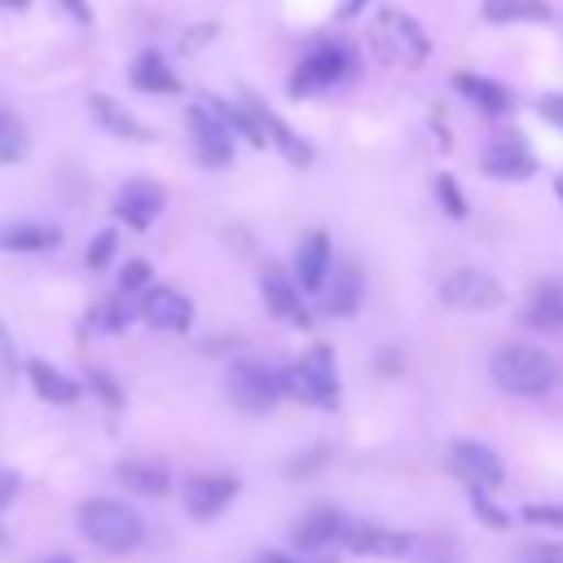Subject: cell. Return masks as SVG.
Instances as JSON below:
<instances>
[{
  "mask_svg": "<svg viewBox=\"0 0 563 563\" xmlns=\"http://www.w3.org/2000/svg\"><path fill=\"white\" fill-rule=\"evenodd\" d=\"M79 532L92 545H101L106 554H128V550L141 545L145 523H141V515L132 506H123L114 497H88L79 506Z\"/></svg>",
  "mask_w": 563,
  "mask_h": 563,
  "instance_id": "1",
  "label": "cell"
},
{
  "mask_svg": "<svg viewBox=\"0 0 563 563\" xmlns=\"http://www.w3.org/2000/svg\"><path fill=\"white\" fill-rule=\"evenodd\" d=\"M493 378L510 396H545L554 387V361L532 343H506L493 352Z\"/></svg>",
  "mask_w": 563,
  "mask_h": 563,
  "instance_id": "2",
  "label": "cell"
},
{
  "mask_svg": "<svg viewBox=\"0 0 563 563\" xmlns=\"http://www.w3.org/2000/svg\"><path fill=\"white\" fill-rule=\"evenodd\" d=\"M282 383L295 400L317 405V409H334L339 400V374H334V352L325 343H312L290 369H282Z\"/></svg>",
  "mask_w": 563,
  "mask_h": 563,
  "instance_id": "3",
  "label": "cell"
},
{
  "mask_svg": "<svg viewBox=\"0 0 563 563\" xmlns=\"http://www.w3.org/2000/svg\"><path fill=\"white\" fill-rule=\"evenodd\" d=\"M224 391L242 413H268L286 391V383H282V369H268L260 361H238L224 374Z\"/></svg>",
  "mask_w": 563,
  "mask_h": 563,
  "instance_id": "4",
  "label": "cell"
},
{
  "mask_svg": "<svg viewBox=\"0 0 563 563\" xmlns=\"http://www.w3.org/2000/svg\"><path fill=\"white\" fill-rule=\"evenodd\" d=\"M440 299L457 312H493L506 303V286L484 268H457L440 282Z\"/></svg>",
  "mask_w": 563,
  "mask_h": 563,
  "instance_id": "5",
  "label": "cell"
},
{
  "mask_svg": "<svg viewBox=\"0 0 563 563\" xmlns=\"http://www.w3.org/2000/svg\"><path fill=\"white\" fill-rule=\"evenodd\" d=\"M185 123H189V141H194V154L202 167H229L233 163V132L211 106H189Z\"/></svg>",
  "mask_w": 563,
  "mask_h": 563,
  "instance_id": "6",
  "label": "cell"
},
{
  "mask_svg": "<svg viewBox=\"0 0 563 563\" xmlns=\"http://www.w3.org/2000/svg\"><path fill=\"white\" fill-rule=\"evenodd\" d=\"M347 75V53L339 44H317L295 70H290V97H312L321 88H334Z\"/></svg>",
  "mask_w": 563,
  "mask_h": 563,
  "instance_id": "7",
  "label": "cell"
},
{
  "mask_svg": "<svg viewBox=\"0 0 563 563\" xmlns=\"http://www.w3.org/2000/svg\"><path fill=\"white\" fill-rule=\"evenodd\" d=\"M449 466H453V475L466 484V488H501V479H506V471H501V457L493 453V449H484V444H475V440H457L453 449H449Z\"/></svg>",
  "mask_w": 563,
  "mask_h": 563,
  "instance_id": "8",
  "label": "cell"
},
{
  "mask_svg": "<svg viewBox=\"0 0 563 563\" xmlns=\"http://www.w3.org/2000/svg\"><path fill=\"white\" fill-rule=\"evenodd\" d=\"M238 475H220V471H202V475H189L185 479V510L194 519H216L233 497H238Z\"/></svg>",
  "mask_w": 563,
  "mask_h": 563,
  "instance_id": "9",
  "label": "cell"
},
{
  "mask_svg": "<svg viewBox=\"0 0 563 563\" xmlns=\"http://www.w3.org/2000/svg\"><path fill=\"white\" fill-rule=\"evenodd\" d=\"M484 172L497 180H528L537 172V158L528 150V141L519 132H501L488 150H484Z\"/></svg>",
  "mask_w": 563,
  "mask_h": 563,
  "instance_id": "10",
  "label": "cell"
},
{
  "mask_svg": "<svg viewBox=\"0 0 563 563\" xmlns=\"http://www.w3.org/2000/svg\"><path fill=\"white\" fill-rule=\"evenodd\" d=\"M141 317H145L154 330L180 334V330L194 325V303H189L180 290H172V286H145V295H141Z\"/></svg>",
  "mask_w": 563,
  "mask_h": 563,
  "instance_id": "11",
  "label": "cell"
},
{
  "mask_svg": "<svg viewBox=\"0 0 563 563\" xmlns=\"http://www.w3.org/2000/svg\"><path fill=\"white\" fill-rule=\"evenodd\" d=\"M158 211H163V189H158L154 180H132V185H123V194L114 198V216H119L128 229H136V233H145Z\"/></svg>",
  "mask_w": 563,
  "mask_h": 563,
  "instance_id": "12",
  "label": "cell"
},
{
  "mask_svg": "<svg viewBox=\"0 0 563 563\" xmlns=\"http://www.w3.org/2000/svg\"><path fill=\"white\" fill-rule=\"evenodd\" d=\"M361 295H365V277L356 264H334L325 286H321V308L330 317H352L361 308Z\"/></svg>",
  "mask_w": 563,
  "mask_h": 563,
  "instance_id": "13",
  "label": "cell"
},
{
  "mask_svg": "<svg viewBox=\"0 0 563 563\" xmlns=\"http://www.w3.org/2000/svg\"><path fill=\"white\" fill-rule=\"evenodd\" d=\"M299 290H303V286H295L282 268H264V273H260V295H264L268 312H273V317H282V321L308 325V308H303Z\"/></svg>",
  "mask_w": 563,
  "mask_h": 563,
  "instance_id": "14",
  "label": "cell"
},
{
  "mask_svg": "<svg viewBox=\"0 0 563 563\" xmlns=\"http://www.w3.org/2000/svg\"><path fill=\"white\" fill-rule=\"evenodd\" d=\"M343 541L356 554H383V559H400V554L413 550V537L409 532H391V528H378V523H347L343 528Z\"/></svg>",
  "mask_w": 563,
  "mask_h": 563,
  "instance_id": "15",
  "label": "cell"
},
{
  "mask_svg": "<svg viewBox=\"0 0 563 563\" xmlns=\"http://www.w3.org/2000/svg\"><path fill=\"white\" fill-rule=\"evenodd\" d=\"M242 106L255 114V123L268 132V141H273V145H277V150H282V154H286L295 167H308V163H312V145H308L303 136H295V132H290V128H286V123H282V119H277V114H273L264 101H255L251 92H242Z\"/></svg>",
  "mask_w": 563,
  "mask_h": 563,
  "instance_id": "16",
  "label": "cell"
},
{
  "mask_svg": "<svg viewBox=\"0 0 563 563\" xmlns=\"http://www.w3.org/2000/svg\"><path fill=\"white\" fill-rule=\"evenodd\" d=\"M343 515L334 510V506H312L295 528H290V545H299V550H325V545H334L339 537H343Z\"/></svg>",
  "mask_w": 563,
  "mask_h": 563,
  "instance_id": "17",
  "label": "cell"
},
{
  "mask_svg": "<svg viewBox=\"0 0 563 563\" xmlns=\"http://www.w3.org/2000/svg\"><path fill=\"white\" fill-rule=\"evenodd\" d=\"M330 268H334L330 238H325V233H308V238L299 242V251H295V277H299V286H303V290H321L325 277H330Z\"/></svg>",
  "mask_w": 563,
  "mask_h": 563,
  "instance_id": "18",
  "label": "cell"
},
{
  "mask_svg": "<svg viewBox=\"0 0 563 563\" xmlns=\"http://www.w3.org/2000/svg\"><path fill=\"white\" fill-rule=\"evenodd\" d=\"M62 242V229L40 220H4L0 224V251H53Z\"/></svg>",
  "mask_w": 563,
  "mask_h": 563,
  "instance_id": "19",
  "label": "cell"
},
{
  "mask_svg": "<svg viewBox=\"0 0 563 563\" xmlns=\"http://www.w3.org/2000/svg\"><path fill=\"white\" fill-rule=\"evenodd\" d=\"M383 35L391 40V48L400 57H409V66H422L431 53V40L418 31V22L409 13H383Z\"/></svg>",
  "mask_w": 563,
  "mask_h": 563,
  "instance_id": "20",
  "label": "cell"
},
{
  "mask_svg": "<svg viewBox=\"0 0 563 563\" xmlns=\"http://www.w3.org/2000/svg\"><path fill=\"white\" fill-rule=\"evenodd\" d=\"M26 378H31V387H35L40 400H53V405H75V400H79V383L66 378L62 369H53V365L40 361V356L26 361Z\"/></svg>",
  "mask_w": 563,
  "mask_h": 563,
  "instance_id": "21",
  "label": "cell"
},
{
  "mask_svg": "<svg viewBox=\"0 0 563 563\" xmlns=\"http://www.w3.org/2000/svg\"><path fill=\"white\" fill-rule=\"evenodd\" d=\"M453 88H457L466 101H475L484 114H506V110H510V88H501L497 79H484V75L457 70V75H453Z\"/></svg>",
  "mask_w": 563,
  "mask_h": 563,
  "instance_id": "22",
  "label": "cell"
},
{
  "mask_svg": "<svg viewBox=\"0 0 563 563\" xmlns=\"http://www.w3.org/2000/svg\"><path fill=\"white\" fill-rule=\"evenodd\" d=\"M523 321L532 330H541V334H559L563 330V286L559 282H541L532 290V303H528Z\"/></svg>",
  "mask_w": 563,
  "mask_h": 563,
  "instance_id": "23",
  "label": "cell"
},
{
  "mask_svg": "<svg viewBox=\"0 0 563 563\" xmlns=\"http://www.w3.org/2000/svg\"><path fill=\"white\" fill-rule=\"evenodd\" d=\"M132 88H141V92H163V97H176L180 92V79L172 75V66L154 53V48H145L136 62H132Z\"/></svg>",
  "mask_w": 563,
  "mask_h": 563,
  "instance_id": "24",
  "label": "cell"
},
{
  "mask_svg": "<svg viewBox=\"0 0 563 563\" xmlns=\"http://www.w3.org/2000/svg\"><path fill=\"white\" fill-rule=\"evenodd\" d=\"M88 106H92L97 123H101L110 136H123V141H150V128H145V123H136V114H132V110H123L119 101H110V97H92Z\"/></svg>",
  "mask_w": 563,
  "mask_h": 563,
  "instance_id": "25",
  "label": "cell"
},
{
  "mask_svg": "<svg viewBox=\"0 0 563 563\" xmlns=\"http://www.w3.org/2000/svg\"><path fill=\"white\" fill-rule=\"evenodd\" d=\"M119 479H123V488H132L141 497H163L172 484L158 462H119Z\"/></svg>",
  "mask_w": 563,
  "mask_h": 563,
  "instance_id": "26",
  "label": "cell"
},
{
  "mask_svg": "<svg viewBox=\"0 0 563 563\" xmlns=\"http://www.w3.org/2000/svg\"><path fill=\"white\" fill-rule=\"evenodd\" d=\"M484 18L488 22H541L550 18L545 0H484Z\"/></svg>",
  "mask_w": 563,
  "mask_h": 563,
  "instance_id": "27",
  "label": "cell"
},
{
  "mask_svg": "<svg viewBox=\"0 0 563 563\" xmlns=\"http://www.w3.org/2000/svg\"><path fill=\"white\" fill-rule=\"evenodd\" d=\"M26 154H31V136H26V128H22L13 114L0 110V167H4V163H22Z\"/></svg>",
  "mask_w": 563,
  "mask_h": 563,
  "instance_id": "28",
  "label": "cell"
},
{
  "mask_svg": "<svg viewBox=\"0 0 563 563\" xmlns=\"http://www.w3.org/2000/svg\"><path fill=\"white\" fill-rule=\"evenodd\" d=\"M431 189H435V202H440L453 220H466V211H471V207H466V198H462V189H457V180H453L449 172H440Z\"/></svg>",
  "mask_w": 563,
  "mask_h": 563,
  "instance_id": "29",
  "label": "cell"
},
{
  "mask_svg": "<svg viewBox=\"0 0 563 563\" xmlns=\"http://www.w3.org/2000/svg\"><path fill=\"white\" fill-rule=\"evenodd\" d=\"M114 251H119V229H101V233L88 242L84 264H88V268H106V264L114 260Z\"/></svg>",
  "mask_w": 563,
  "mask_h": 563,
  "instance_id": "30",
  "label": "cell"
},
{
  "mask_svg": "<svg viewBox=\"0 0 563 563\" xmlns=\"http://www.w3.org/2000/svg\"><path fill=\"white\" fill-rule=\"evenodd\" d=\"M471 506H475V515H479L488 528H506V523H510V515H501V510L488 501V488H471Z\"/></svg>",
  "mask_w": 563,
  "mask_h": 563,
  "instance_id": "31",
  "label": "cell"
},
{
  "mask_svg": "<svg viewBox=\"0 0 563 563\" xmlns=\"http://www.w3.org/2000/svg\"><path fill=\"white\" fill-rule=\"evenodd\" d=\"M13 378H18V352H13V339H9V330H4V321H0V391H4Z\"/></svg>",
  "mask_w": 563,
  "mask_h": 563,
  "instance_id": "32",
  "label": "cell"
},
{
  "mask_svg": "<svg viewBox=\"0 0 563 563\" xmlns=\"http://www.w3.org/2000/svg\"><path fill=\"white\" fill-rule=\"evenodd\" d=\"M145 282H150V264H145V260H128L123 273H119V290H123V295H136Z\"/></svg>",
  "mask_w": 563,
  "mask_h": 563,
  "instance_id": "33",
  "label": "cell"
},
{
  "mask_svg": "<svg viewBox=\"0 0 563 563\" xmlns=\"http://www.w3.org/2000/svg\"><path fill=\"white\" fill-rule=\"evenodd\" d=\"M88 383H92V387L101 391V400H106L110 409H123V391H119V387H114V383H110V378H106L101 369H92V374H88Z\"/></svg>",
  "mask_w": 563,
  "mask_h": 563,
  "instance_id": "34",
  "label": "cell"
},
{
  "mask_svg": "<svg viewBox=\"0 0 563 563\" xmlns=\"http://www.w3.org/2000/svg\"><path fill=\"white\" fill-rule=\"evenodd\" d=\"M537 114L554 128H563V92H550V97H537Z\"/></svg>",
  "mask_w": 563,
  "mask_h": 563,
  "instance_id": "35",
  "label": "cell"
},
{
  "mask_svg": "<svg viewBox=\"0 0 563 563\" xmlns=\"http://www.w3.org/2000/svg\"><path fill=\"white\" fill-rule=\"evenodd\" d=\"M519 563H563V545H528Z\"/></svg>",
  "mask_w": 563,
  "mask_h": 563,
  "instance_id": "36",
  "label": "cell"
},
{
  "mask_svg": "<svg viewBox=\"0 0 563 563\" xmlns=\"http://www.w3.org/2000/svg\"><path fill=\"white\" fill-rule=\"evenodd\" d=\"M528 523H559L563 528V506H523Z\"/></svg>",
  "mask_w": 563,
  "mask_h": 563,
  "instance_id": "37",
  "label": "cell"
},
{
  "mask_svg": "<svg viewBox=\"0 0 563 563\" xmlns=\"http://www.w3.org/2000/svg\"><path fill=\"white\" fill-rule=\"evenodd\" d=\"M325 457H330L325 449H312V453H303V457H295V462H290V475H308V471H312V466H321Z\"/></svg>",
  "mask_w": 563,
  "mask_h": 563,
  "instance_id": "38",
  "label": "cell"
},
{
  "mask_svg": "<svg viewBox=\"0 0 563 563\" xmlns=\"http://www.w3.org/2000/svg\"><path fill=\"white\" fill-rule=\"evenodd\" d=\"M13 497H18V475H13V471H0V510H4Z\"/></svg>",
  "mask_w": 563,
  "mask_h": 563,
  "instance_id": "39",
  "label": "cell"
},
{
  "mask_svg": "<svg viewBox=\"0 0 563 563\" xmlns=\"http://www.w3.org/2000/svg\"><path fill=\"white\" fill-rule=\"evenodd\" d=\"M66 9H70V18L75 22H92V9H88V0H62Z\"/></svg>",
  "mask_w": 563,
  "mask_h": 563,
  "instance_id": "40",
  "label": "cell"
},
{
  "mask_svg": "<svg viewBox=\"0 0 563 563\" xmlns=\"http://www.w3.org/2000/svg\"><path fill=\"white\" fill-rule=\"evenodd\" d=\"M246 563H295V559H286V554H277V550H260V554H251Z\"/></svg>",
  "mask_w": 563,
  "mask_h": 563,
  "instance_id": "41",
  "label": "cell"
},
{
  "mask_svg": "<svg viewBox=\"0 0 563 563\" xmlns=\"http://www.w3.org/2000/svg\"><path fill=\"white\" fill-rule=\"evenodd\" d=\"M365 4H369V0H343V18H356Z\"/></svg>",
  "mask_w": 563,
  "mask_h": 563,
  "instance_id": "42",
  "label": "cell"
},
{
  "mask_svg": "<svg viewBox=\"0 0 563 563\" xmlns=\"http://www.w3.org/2000/svg\"><path fill=\"white\" fill-rule=\"evenodd\" d=\"M0 4H4V9H26L31 0H0Z\"/></svg>",
  "mask_w": 563,
  "mask_h": 563,
  "instance_id": "43",
  "label": "cell"
},
{
  "mask_svg": "<svg viewBox=\"0 0 563 563\" xmlns=\"http://www.w3.org/2000/svg\"><path fill=\"white\" fill-rule=\"evenodd\" d=\"M44 563H70V559H66V554H53V559H44Z\"/></svg>",
  "mask_w": 563,
  "mask_h": 563,
  "instance_id": "44",
  "label": "cell"
},
{
  "mask_svg": "<svg viewBox=\"0 0 563 563\" xmlns=\"http://www.w3.org/2000/svg\"><path fill=\"white\" fill-rule=\"evenodd\" d=\"M554 189H559V202H563V180H554Z\"/></svg>",
  "mask_w": 563,
  "mask_h": 563,
  "instance_id": "45",
  "label": "cell"
}]
</instances>
